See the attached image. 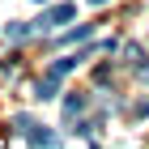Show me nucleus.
Segmentation results:
<instances>
[{
	"instance_id": "nucleus-1",
	"label": "nucleus",
	"mask_w": 149,
	"mask_h": 149,
	"mask_svg": "<svg viewBox=\"0 0 149 149\" xmlns=\"http://www.w3.org/2000/svg\"><path fill=\"white\" fill-rule=\"evenodd\" d=\"M64 22H72V4H56V9H47L43 17L34 22V30H56V26H64Z\"/></svg>"
},
{
	"instance_id": "nucleus-2",
	"label": "nucleus",
	"mask_w": 149,
	"mask_h": 149,
	"mask_svg": "<svg viewBox=\"0 0 149 149\" xmlns=\"http://www.w3.org/2000/svg\"><path fill=\"white\" fill-rule=\"evenodd\" d=\"M26 141H30V145H34V149H47V145H56V132H47V128L43 124H34V128H30V132H26Z\"/></svg>"
},
{
	"instance_id": "nucleus-3",
	"label": "nucleus",
	"mask_w": 149,
	"mask_h": 149,
	"mask_svg": "<svg viewBox=\"0 0 149 149\" xmlns=\"http://www.w3.org/2000/svg\"><path fill=\"white\" fill-rule=\"evenodd\" d=\"M4 34H9V43H26V38L34 34V22H13Z\"/></svg>"
},
{
	"instance_id": "nucleus-4",
	"label": "nucleus",
	"mask_w": 149,
	"mask_h": 149,
	"mask_svg": "<svg viewBox=\"0 0 149 149\" xmlns=\"http://www.w3.org/2000/svg\"><path fill=\"white\" fill-rule=\"evenodd\" d=\"M77 60H85V56H64V60H51V68H47V72H51V77H64V72H72V68H77Z\"/></svg>"
},
{
	"instance_id": "nucleus-5",
	"label": "nucleus",
	"mask_w": 149,
	"mask_h": 149,
	"mask_svg": "<svg viewBox=\"0 0 149 149\" xmlns=\"http://www.w3.org/2000/svg\"><path fill=\"white\" fill-rule=\"evenodd\" d=\"M56 90H60V77H51V72H47V77L38 81V90H34V94H38V98H56Z\"/></svg>"
},
{
	"instance_id": "nucleus-6",
	"label": "nucleus",
	"mask_w": 149,
	"mask_h": 149,
	"mask_svg": "<svg viewBox=\"0 0 149 149\" xmlns=\"http://www.w3.org/2000/svg\"><path fill=\"white\" fill-rule=\"evenodd\" d=\"M81 107H85V98H81V94H68V98H64V119L81 115Z\"/></svg>"
},
{
	"instance_id": "nucleus-7",
	"label": "nucleus",
	"mask_w": 149,
	"mask_h": 149,
	"mask_svg": "<svg viewBox=\"0 0 149 149\" xmlns=\"http://www.w3.org/2000/svg\"><path fill=\"white\" fill-rule=\"evenodd\" d=\"M90 30H94V26H72V30L60 38V43H81V38H90Z\"/></svg>"
},
{
	"instance_id": "nucleus-8",
	"label": "nucleus",
	"mask_w": 149,
	"mask_h": 149,
	"mask_svg": "<svg viewBox=\"0 0 149 149\" xmlns=\"http://www.w3.org/2000/svg\"><path fill=\"white\" fill-rule=\"evenodd\" d=\"M34 124H38L34 115H17V119H13V132H22V136H26V132H30Z\"/></svg>"
},
{
	"instance_id": "nucleus-9",
	"label": "nucleus",
	"mask_w": 149,
	"mask_h": 149,
	"mask_svg": "<svg viewBox=\"0 0 149 149\" xmlns=\"http://www.w3.org/2000/svg\"><path fill=\"white\" fill-rule=\"evenodd\" d=\"M136 115H149V98H145V102H141V107H136Z\"/></svg>"
},
{
	"instance_id": "nucleus-10",
	"label": "nucleus",
	"mask_w": 149,
	"mask_h": 149,
	"mask_svg": "<svg viewBox=\"0 0 149 149\" xmlns=\"http://www.w3.org/2000/svg\"><path fill=\"white\" fill-rule=\"evenodd\" d=\"M85 4H107V0H85Z\"/></svg>"
},
{
	"instance_id": "nucleus-11",
	"label": "nucleus",
	"mask_w": 149,
	"mask_h": 149,
	"mask_svg": "<svg viewBox=\"0 0 149 149\" xmlns=\"http://www.w3.org/2000/svg\"><path fill=\"white\" fill-rule=\"evenodd\" d=\"M38 4H43V0H38Z\"/></svg>"
}]
</instances>
